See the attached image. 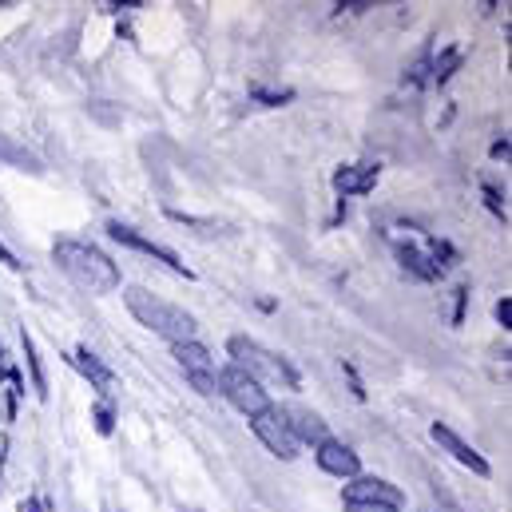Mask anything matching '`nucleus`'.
<instances>
[{
	"mask_svg": "<svg viewBox=\"0 0 512 512\" xmlns=\"http://www.w3.org/2000/svg\"><path fill=\"white\" fill-rule=\"evenodd\" d=\"M52 258H56V266H60L80 290H88V294H112V290H120V282H124L120 266L104 255L100 247H92V243L60 239V243L52 247Z\"/></svg>",
	"mask_w": 512,
	"mask_h": 512,
	"instance_id": "1",
	"label": "nucleus"
},
{
	"mask_svg": "<svg viewBox=\"0 0 512 512\" xmlns=\"http://www.w3.org/2000/svg\"><path fill=\"white\" fill-rule=\"evenodd\" d=\"M124 302H128V310L135 314L139 326H147L151 334L167 338L171 346H179V342H199L195 318H191L187 310H179L175 302H167V298H159V294H151V290H143V286H128V290H124Z\"/></svg>",
	"mask_w": 512,
	"mask_h": 512,
	"instance_id": "2",
	"label": "nucleus"
},
{
	"mask_svg": "<svg viewBox=\"0 0 512 512\" xmlns=\"http://www.w3.org/2000/svg\"><path fill=\"white\" fill-rule=\"evenodd\" d=\"M227 354H231V366H239L243 374H251L258 385H274V389H302L298 370H294L282 354L266 350V346L255 342V338L235 334V338L227 342Z\"/></svg>",
	"mask_w": 512,
	"mask_h": 512,
	"instance_id": "3",
	"label": "nucleus"
},
{
	"mask_svg": "<svg viewBox=\"0 0 512 512\" xmlns=\"http://www.w3.org/2000/svg\"><path fill=\"white\" fill-rule=\"evenodd\" d=\"M171 354H175L183 378L195 385L203 397H219V370H215V358H211V350L203 342H179V346H171Z\"/></svg>",
	"mask_w": 512,
	"mask_h": 512,
	"instance_id": "4",
	"label": "nucleus"
},
{
	"mask_svg": "<svg viewBox=\"0 0 512 512\" xmlns=\"http://www.w3.org/2000/svg\"><path fill=\"white\" fill-rule=\"evenodd\" d=\"M251 429H255V437L278 457V461H294L298 457V437L290 433V421H286V409H278V405H270V409H262L251 417Z\"/></svg>",
	"mask_w": 512,
	"mask_h": 512,
	"instance_id": "5",
	"label": "nucleus"
},
{
	"mask_svg": "<svg viewBox=\"0 0 512 512\" xmlns=\"http://www.w3.org/2000/svg\"><path fill=\"white\" fill-rule=\"evenodd\" d=\"M219 393H223L239 413H247V417L270 409V393H266L251 374H243L239 366H223V370H219Z\"/></svg>",
	"mask_w": 512,
	"mask_h": 512,
	"instance_id": "6",
	"label": "nucleus"
},
{
	"mask_svg": "<svg viewBox=\"0 0 512 512\" xmlns=\"http://www.w3.org/2000/svg\"><path fill=\"white\" fill-rule=\"evenodd\" d=\"M108 235L116 239V243H124V247H135V251H143V255L159 258L167 270H175V274H183V278H195L191 270H187V262H179V255L171 251V247H163V243H151V239H143L139 231H131L124 223H108Z\"/></svg>",
	"mask_w": 512,
	"mask_h": 512,
	"instance_id": "7",
	"label": "nucleus"
},
{
	"mask_svg": "<svg viewBox=\"0 0 512 512\" xmlns=\"http://www.w3.org/2000/svg\"><path fill=\"white\" fill-rule=\"evenodd\" d=\"M314 457H318V469L322 473H330V477H342V481H354V477H362V461H358V453L350 449V445H342V441H322L318 449H314Z\"/></svg>",
	"mask_w": 512,
	"mask_h": 512,
	"instance_id": "8",
	"label": "nucleus"
},
{
	"mask_svg": "<svg viewBox=\"0 0 512 512\" xmlns=\"http://www.w3.org/2000/svg\"><path fill=\"white\" fill-rule=\"evenodd\" d=\"M382 179V163H350V167H338L334 171V191L342 199L350 195H370Z\"/></svg>",
	"mask_w": 512,
	"mask_h": 512,
	"instance_id": "9",
	"label": "nucleus"
},
{
	"mask_svg": "<svg viewBox=\"0 0 512 512\" xmlns=\"http://www.w3.org/2000/svg\"><path fill=\"white\" fill-rule=\"evenodd\" d=\"M429 433H433V441H437V445H441V449H445L453 461H461V465H465V469H473L477 477H489V473H493V469H489V461H485V457H481V453H477L469 441H461V437H457L449 425H441V421H437Z\"/></svg>",
	"mask_w": 512,
	"mask_h": 512,
	"instance_id": "10",
	"label": "nucleus"
},
{
	"mask_svg": "<svg viewBox=\"0 0 512 512\" xmlns=\"http://www.w3.org/2000/svg\"><path fill=\"white\" fill-rule=\"evenodd\" d=\"M346 501H374V505H397L401 509V489H393L382 477H354L346 485Z\"/></svg>",
	"mask_w": 512,
	"mask_h": 512,
	"instance_id": "11",
	"label": "nucleus"
},
{
	"mask_svg": "<svg viewBox=\"0 0 512 512\" xmlns=\"http://www.w3.org/2000/svg\"><path fill=\"white\" fill-rule=\"evenodd\" d=\"M286 421H290V433L298 437V445L306 441V445H322V441H330V429H326V421L318 417V413H310V409H290L286 413Z\"/></svg>",
	"mask_w": 512,
	"mask_h": 512,
	"instance_id": "12",
	"label": "nucleus"
},
{
	"mask_svg": "<svg viewBox=\"0 0 512 512\" xmlns=\"http://www.w3.org/2000/svg\"><path fill=\"white\" fill-rule=\"evenodd\" d=\"M393 239V251H397V262L409 270V274H417V278H425V282H433V278H441L437 274V266L429 262V255L421 251V247H413V243H405L401 235H389Z\"/></svg>",
	"mask_w": 512,
	"mask_h": 512,
	"instance_id": "13",
	"label": "nucleus"
},
{
	"mask_svg": "<svg viewBox=\"0 0 512 512\" xmlns=\"http://www.w3.org/2000/svg\"><path fill=\"white\" fill-rule=\"evenodd\" d=\"M68 362H72V366H76V370H80L88 382L96 385V389H112V382H116V374H112V370H108V366H104V362H100V358H96L88 346H80V350H76Z\"/></svg>",
	"mask_w": 512,
	"mask_h": 512,
	"instance_id": "14",
	"label": "nucleus"
},
{
	"mask_svg": "<svg viewBox=\"0 0 512 512\" xmlns=\"http://www.w3.org/2000/svg\"><path fill=\"white\" fill-rule=\"evenodd\" d=\"M0 159L8 163V167H16V171H32V175H40L44 171V163H40V155H32L24 143H16L12 135H0Z\"/></svg>",
	"mask_w": 512,
	"mask_h": 512,
	"instance_id": "15",
	"label": "nucleus"
},
{
	"mask_svg": "<svg viewBox=\"0 0 512 512\" xmlns=\"http://www.w3.org/2000/svg\"><path fill=\"white\" fill-rule=\"evenodd\" d=\"M421 251H425V255H429V262L437 266V274H445V270H453V266H457V251H453L445 239H433V235H429Z\"/></svg>",
	"mask_w": 512,
	"mask_h": 512,
	"instance_id": "16",
	"label": "nucleus"
},
{
	"mask_svg": "<svg viewBox=\"0 0 512 512\" xmlns=\"http://www.w3.org/2000/svg\"><path fill=\"white\" fill-rule=\"evenodd\" d=\"M20 346H24V358H28V370H32V385H36V397L40 401H48V378H44V366H40V354H36V342L24 334L20 338Z\"/></svg>",
	"mask_w": 512,
	"mask_h": 512,
	"instance_id": "17",
	"label": "nucleus"
},
{
	"mask_svg": "<svg viewBox=\"0 0 512 512\" xmlns=\"http://www.w3.org/2000/svg\"><path fill=\"white\" fill-rule=\"evenodd\" d=\"M461 60H465V52H461V48H445V52H441V56L429 64L433 80H437V84H445V80H449V76L461 68Z\"/></svg>",
	"mask_w": 512,
	"mask_h": 512,
	"instance_id": "18",
	"label": "nucleus"
},
{
	"mask_svg": "<svg viewBox=\"0 0 512 512\" xmlns=\"http://www.w3.org/2000/svg\"><path fill=\"white\" fill-rule=\"evenodd\" d=\"M92 421H96V433H100V437H112V433H116V409H112L108 401H100V405L92 409Z\"/></svg>",
	"mask_w": 512,
	"mask_h": 512,
	"instance_id": "19",
	"label": "nucleus"
},
{
	"mask_svg": "<svg viewBox=\"0 0 512 512\" xmlns=\"http://www.w3.org/2000/svg\"><path fill=\"white\" fill-rule=\"evenodd\" d=\"M167 219H175V223H183V227H199V231H219V223H211V219H195V215H183V211H167Z\"/></svg>",
	"mask_w": 512,
	"mask_h": 512,
	"instance_id": "20",
	"label": "nucleus"
},
{
	"mask_svg": "<svg viewBox=\"0 0 512 512\" xmlns=\"http://www.w3.org/2000/svg\"><path fill=\"white\" fill-rule=\"evenodd\" d=\"M251 96H255V100H262L266 108H282L286 100H294V92H266V88H251Z\"/></svg>",
	"mask_w": 512,
	"mask_h": 512,
	"instance_id": "21",
	"label": "nucleus"
},
{
	"mask_svg": "<svg viewBox=\"0 0 512 512\" xmlns=\"http://www.w3.org/2000/svg\"><path fill=\"white\" fill-rule=\"evenodd\" d=\"M346 512H401L397 505H374V501H346Z\"/></svg>",
	"mask_w": 512,
	"mask_h": 512,
	"instance_id": "22",
	"label": "nucleus"
},
{
	"mask_svg": "<svg viewBox=\"0 0 512 512\" xmlns=\"http://www.w3.org/2000/svg\"><path fill=\"white\" fill-rule=\"evenodd\" d=\"M493 314H497V322H501V326L509 330V326H512V298H509V294H505V298H501V302L493 306Z\"/></svg>",
	"mask_w": 512,
	"mask_h": 512,
	"instance_id": "23",
	"label": "nucleus"
},
{
	"mask_svg": "<svg viewBox=\"0 0 512 512\" xmlns=\"http://www.w3.org/2000/svg\"><path fill=\"white\" fill-rule=\"evenodd\" d=\"M425 72H429V56H421V60L409 68V76H405V80H409V84H425Z\"/></svg>",
	"mask_w": 512,
	"mask_h": 512,
	"instance_id": "24",
	"label": "nucleus"
},
{
	"mask_svg": "<svg viewBox=\"0 0 512 512\" xmlns=\"http://www.w3.org/2000/svg\"><path fill=\"white\" fill-rule=\"evenodd\" d=\"M485 203H489V211H497V215H505V203H501V191H497V187H489V183H485Z\"/></svg>",
	"mask_w": 512,
	"mask_h": 512,
	"instance_id": "25",
	"label": "nucleus"
},
{
	"mask_svg": "<svg viewBox=\"0 0 512 512\" xmlns=\"http://www.w3.org/2000/svg\"><path fill=\"white\" fill-rule=\"evenodd\" d=\"M0 262H4V266H8V270H20V266H24V262H20V258L12 255V251H8V247H4V243H0Z\"/></svg>",
	"mask_w": 512,
	"mask_h": 512,
	"instance_id": "26",
	"label": "nucleus"
},
{
	"mask_svg": "<svg viewBox=\"0 0 512 512\" xmlns=\"http://www.w3.org/2000/svg\"><path fill=\"white\" fill-rule=\"evenodd\" d=\"M493 159H509V139H497L493 143Z\"/></svg>",
	"mask_w": 512,
	"mask_h": 512,
	"instance_id": "27",
	"label": "nucleus"
},
{
	"mask_svg": "<svg viewBox=\"0 0 512 512\" xmlns=\"http://www.w3.org/2000/svg\"><path fill=\"white\" fill-rule=\"evenodd\" d=\"M4 449H8V437L0 433V465H4Z\"/></svg>",
	"mask_w": 512,
	"mask_h": 512,
	"instance_id": "28",
	"label": "nucleus"
},
{
	"mask_svg": "<svg viewBox=\"0 0 512 512\" xmlns=\"http://www.w3.org/2000/svg\"><path fill=\"white\" fill-rule=\"evenodd\" d=\"M24 512H40V505L36 501H24Z\"/></svg>",
	"mask_w": 512,
	"mask_h": 512,
	"instance_id": "29",
	"label": "nucleus"
}]
</instances>
